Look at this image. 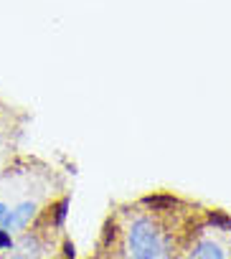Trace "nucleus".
<instances>
[{
    "label": "nucleus",
    "instance_id": "6e6552de",
    "mask_svg": "<svg viewBox=\"0 0 231 259\" xmlns=\"http://www.w3.org/2000/svg\"><path fill=\"white\" fill-rule=\"evenodd\" d=\"M13 246V236L8 229H0V251H8Z\"/></svg>",
    "mask_w": 231,
    "mask_h": 259
},
{
    "label": "nucleus",
    "instance_id": "f03ea898",
    "mask_svg": "<svg viewBox=\"0 0 231 259\" xmlns=\"http://www.w3.org/2000/svg\"><path fill=\"white\" fill-rule=\"evenodd\" d=\"M33 219H36V203L33 201H23L16 208H11L8 221H6V229L8 231H23V229L31 226Z\"/></svg>",
    "mask_w": 231,
    "mask_h": 259
},
{
    "label": "nucleus",
    "instance_id": "f257e3e1",
    "mask_svg": "<svg viewBox=\"0 0 231 259\" xmlns=\"http://www.w3.org/2000/svg\"><path fill=\"white\" fill-rule=\"evenodd\" d=\"M127 244L132 259H160L163 256V239L158 226L150 219H137L127 231Z\"/></svg>",
    "mask_w": 231,
    "mask_h": 259
},
{
    "label": "nucleus",
    "instance_id": "1a4fd4ad",
    "mask_svg": "<svg viewBox=\"0 0 231 259\" xmlns=\"http://www.w3.org/2000/svg\"><path fill=\"white\" fill-rule=\"evenodd\" d=\"M8 213H11V206H6L0 201V229H6V221H8Z\"/></svg>",
    "mask_w": 231,
    "mask_h": 259
},
{
    "label": "nucleus",
    "instance_id": "0eeeda50",
    "mask_svg": "<svg viewBox=\"0 0 231 259\" xmlns=\"http://www.w3.org/2000/svg\"><path fill=\"white\" fill-rule=\"evenodd\" d=\"M54 211H56V213H54V224H56V226H64V221H66V211H69V198L59 201V206H56Z\"/></svg>",
    "mask_w": 231,
    "mask_h": 259
},
{
    "label": "nucleus",
    "instance_id": "20e7f679",
    "mask_svg": "<svg viewBox=\"0 0 231 259\" xmlns=\"http://www.w3.org/2000/svg\"><path fill=\"white\" fill-rule=\"evenodd\" d=\"M191 259H226V254L216 241H198L191 251Z\"/></svg>",
    "mask_w": 231,
    "mask_h": 259
},
{
    "label": "nucleus",
    "instance_id": "7ed1b4c3",
    "mask_svg": "<svg viewBox=\"0 0 231 259\" xmlns=\"http://www.w3.org/2000/svg\"><path fill=\"white\" fill-rule=\"evenodd\" d=\"M11 256L8 259H38L41 256V241L36 236H23L18 244L11 246Z\"/></svg>",
    "mask_w": 231,
    "mask_h": 259
},
{
    "label": "nucleus",
    "instance_id": "39448f33",
    "mask_svg": "<svg viewBox=\"0 0 231 259\" xmlns=\"http://www.w3.org/2000/svg\"><path fill=\"white\" fill-rule=\"evenodd\" d=\"M143 203L153 211H170L178 206V198H173L170 193H158V196H145Z\"/></svg>",
    "mask_w": 231,
    "mask_h": 259
},
{
    "label": "nucleus",
    "instance_id": "423d86ee",
    "mask_svg": "<svg viewBox=\"0 0 231 259\" xmlns=\"http://www.w3.org/2000/svg\"><path fill=\"white\" fill-rule=\"evenodd\" d=\"M208 224H211L213 229H221V231H228V229H231V219H228L223 211H211Z\"/></svg>",
    "mask_w": 231,
    "mask_h": 259
}]
</instances>
